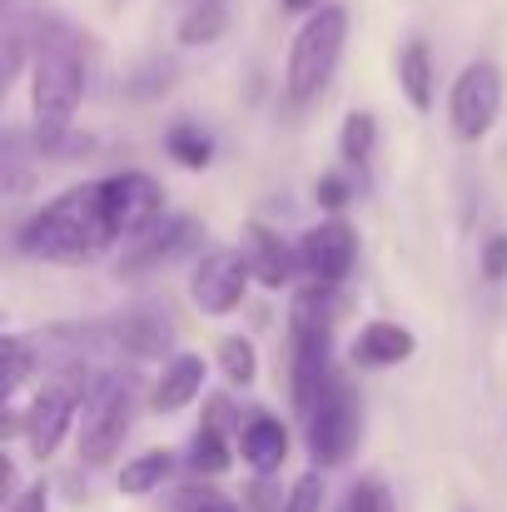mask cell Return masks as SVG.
Segmentation results:
<instances>
[{
  "label": "cell",
  "instance_id": "11",
  "mask_svg": "<svg viewBox=\"0 0 507 512\" xmlns=\"http://www.w3.org/2000/svg\"><path fill=\"white\" fill-rule=\"evenodd\" d=\"M70 423H75V393L70 388H45L30 403V413L15 423V433H25V443H30L35 458H50L60 448V438L70 433Z\"/></svg>",
  "mask_w": 507,
  "mask_h": 512
},
{
  "label": "cell",
  "instance_id": "25",
  "mask_svg": "<svg viewBox=\"0 0 507 512\" xmlns=\"http://www.w3.org/2000/svg\"><path fill=\"white\" fill-rule=\"evenodd\" d=\"M169 508L174 512H239L224 493H214V488H204V483H184V488H174Z\"/></svg>",
  "mask_w": 507,
  "mask_h": 512
},
{
  "label": "cell",
  "instance_id": "12",
  "mask_svg": "<svg viewBox=\"0 0 507 512\" xmlns=\"http://www.w3.org/2000/svg\"><path fill=\"white\" fill-rule=\"evenodd\" d=\"M204 358L199 353H174L165 363V373H160V383H155V393H150V403H155V413H179V408H189L194 398H199V388H204Z\"/></svg>",
  "mask_w": 507,
  "mask_h": 512
},
{
  "label": "cell",
  "instance_id": "10",
  "mask_svg": "<svg viewBox=\"0 0 507 512\" xmlns=\"http://www.w3.org/2000/svg\"><path fill=\"white\" fill-rule=\"evenodd\" d=\"M299 259L304 269L319 279V284H343L353 274V259H358V239L343 219H324L314 224L304 239H299Z\"/></svg>",
  "mask_w": 507,
  "mask_h": 512
},
{
  "label": "cell",
  "instance_id": "7",
  "mask_svg": "<svg viewBox=\"0 0 507 512\" xmlns=\"http://www.w3.org/2000/svg\"><path fill=\"white\" fill-rule=\"evenodd\" d=\"M304 418H309V458L319 468L348 463V453L358 448V398L348 393V383L334 378Z\"/></svg>",
  "mask_w": 507,
  "mask_h": 512
},
{
  "label": "cell",
  "instance_id": "6",
  "mask_svg": "<svg viewBox=\"0 0 507 512\" xmlns=\"http://www.w3.org/2000/svg\"><path fill=\"white\" fill-rule=\"evenodd\" d=\"M498 110H503V75L493 60H473L458 80H453V95H448V120H453V135L478 145L493 125H498Z\"/></svg>",
  "mask_w": 507,
  "mask_h": 512
},
{
  "label": "cell",
  "instance_id": "3",
  "mask_svg": "<svg viewBox=\"0 0 507 512\" xmlns=\"http://www.w3.org/2000/svg\"><path fill=\"white\" fill-rule=\"evenodd\" d=\"M334 284H309L294 309H289V339H294V403L309 413L319 403V393L334 383L329 373V339H334Z\"/></svg>",
  "mask_w": 507,
  "mask_h": 512
},
{
  "label": "cell",
  "instance_id": "31",
  "mask_svg": "<svg viewBox=\"0 0 507 512\" xmlns=\"http://www.w3.org/2000/svg\"><path fill=\"white\" fill-rule=\"evenodd\" d=\"M10 512H45V488L35 483L30 493H20V498H10Z\"/></svg>",
  "mask_w": 507,
  "mask_h": 512
},
{
  "label": "cell",
  "instance_id": "2",
  "mask_svg": "<svg viewBox=\"0 0 507 512\" xmlns=\"http://www.w3.org/2000/svg\"><path fill=\"white\" fill-rule=\"evenodd\" d=\"M85 95V60L65 35H50L35 50V155H85L90 140L70 130V115Z\"/></svg>",
  "mask_w": 507,
  "mask_h": 512
},
{
  "label": "cell",
  "instance_id": "14",
  "mask_svg": "<svg viewBox=\"0 0 507 512\" xmlns=\"http://www.w3.org/2000/svg\"><path fill=\"white\" fill-rule=\"evenodd\" d=\"M403 358H413V334H408L403 324L373 319V324L358 329V339H353V363H363V368H388V363H403Z\"/></svg>",
  "mask_w": 507,
  "mask_h": 512
},
{
  "label": "cell",
  "instance_id": "32",
  "mask_svg": "<svg viewBox=\"0 0 507 512\" xmlns=\"http://www.w3.org/2000/svg\"><path fill=\"white\" fill-rule=\"evenodd\" d=\"M324 0H284V10H294V15H314Z\"/></svg>",
  "mask_w": 507,
  "mask_h": 512
},
{
  "label": "cell",
  "instance_id": "1",
  "mask_svg": "<svg viewBox=\"0 0 507 512\" xmlns=\"http://www.w3.org/2000/svg\"><path fill=\"white\" fill-rule=\"evenodd\" d=\"M110 244H115V229H110V214L100 199V179L65 189L60 199H50L40 214H30L15 229V249L30 259H45V264H80Z\"/></svg>",
  "mask_w": 507,
  "mask_h": 512
},
{
  "label": "cell",
  "instance_id": "26",
  "mask_svg": "<svg viewBox=\"0 0 507 512\" xmlns=\"http://www.w3.org/2000/svg\"><path fill=\"white\" fill-rule=\"evenodd\" d=\"M343 512H393V498L378 478H358L343 498Z\"/></svg>",
  "mask_w": 507,
  "mask_h": 512
},
{
  "label": "cell",
  "instance_id": "16",
  "mask_svg": "<svg viewBox=\"0 0 507 512\" xmlns=\"http://www.w3.org/2000/svg\"><path fill=\"white\" fill-rule=\"evenodd\" d=\"M90 334H100L105 343H115V348H130V353H140V358H150V353H165L169 343V329L165 324H155V319H145V314H125V319H105V324H85Z\"/></svg>",
  "mask_w": 507,
  "mask_h": 512
},
{
  "label": "cell",
  "instance_id": "4",
  "mask_svg": "<svg viewBox=\"0 0 507 512\" xmlns=\"http://www.w3.org/2000/svg\"><path fill=\"white\" fill-rule=\"evenodd\" d=\"M343 40H348V10L343 5H319L299 25V35L289 45V70H284V90H289L294 105H309L329 90L338 55H343Z\"/></svg>",
  "mask_w": 507,
  "mask_h": 512
},
{
  "label": "cell",
  "instance_id": "24",
  "mask_svg": "<svg viewBox=\"0 0 507 512\" xmlns=\"http://www.w3.org/2000/svg\"><path fill=\"white\" fill-rule=\"evenodd\" d=\"M219 368H224L229 383L249 388V383L259 378V353H254V343L249 339H224L219 343Z\"/></svg>",
  "mask_w": 507,
  "mask_h": 512
},
{
  "label": "cell",
  "instance_id": "18",
  "mask_svg": "<svg viewBox=\"0 0 507 512\" xmlns=\"http://www.w3.org/2000/svg\"><path fill=\"white\" fill-rule=\"evenodd\" d=\"M219 413H224V408L214 403V418H209V423L194 433V443H189V468H194V473H204V478L229 468V438H224V423H219Z\"/></svg>",
  "mask_w": 507,
  "mask_h": 512
},
{
  "label": "cell",
  "instance_id": "22",
  "mask_svg": "<svg viewBox=\"0 0 507 512\" xmlns=\"http://www.w3.org/2000/svg\"><path fill=\"white\" fill-rule=\"evenodd\" d=\"M229 30V10L224 0H194L189 15L179 20V45H209Z\"/></svg>",
  "mask_w": 507,
  "mask_h": 512
},
{
  "label": "cell",
  "instance_id": "30",
  "mask_svg": "<svg viewBox=\"0 0 507 512\" xmlns=\"http://www.w3.org/2000/svg\"><path fill=\"white\" fill-rule=\"evenodd\" d=\"M507 274V239H493L488 244V279H503Z\"/></svg>",
  "mask_w": 507,
  "mask_h": 512
},
{
  "label": "cell",
  "instance_id": "20",
  "mask_svg": "<svg viewBox=\"0 0 507 512\" xmlns=\"http://www.w3.org/2000/svg\"><path fill=\"white\" fill-rule=\"evenodd\" d=\"M189 234H194V219H160L155 229H150V239L135 249V269H150V264H165L169 254H179L184 244H189Z\"/></svg>",
  "mask_w": 507,
  "mask_h": 512
},
{
  "label": "cell",
  "instance_id": "33",
  "mask_svg": "<svg viewBox=\"0 0 507 512\" xmlns=\"http://www.w3.org/2000/svg\"><path fill=\"white\" fill-rule=\"evenodd\" d=\"M458 512H473V508H458Z\"/></svg>",
  "mask_w": 507,
  "mask_h": 512
},
{
  "label": "cell",
  "instance_id": "21",
  "mask_svg": "<svg viewBox=\"0 0 507 512\" xmlns=\"http://www.w3.org/2000/svg\"><path fill=\"white\" fill-rule=\"evenodd\" d=\"M165 150L174 165H184V170H204L209 160H214V140L194 125V120H179V125H169L165 135Z\"/></svg>",
  "mask_w": 507,
  "mask_h": 512
},
{
  "label": "cell",
  "instance_id": "19",
  "mask_svg": "<svg viewBox=\"0 0 507 512\" xmlns=\"http://www.w3.org/2000/svg\"><path fill=\"white\" fill-rule=\"evenodd\" d=\"M174 473V453L169 448H150L130 463H120V493H155Z\"/></svg>",
  "mask_w": 507,
  "mask_h": 512
},
{
  "label": "cell",
  "instance_id": "9",
  "mask_svg": "<svg viewBox=\"0 0 507 512\" xmlns=\"http://www.w3.org/2000/svg\"><path fill=\"white\" fill-rule=\"evenodd\" d=\"M100 199H105V214H110L115 239L120 234H150L160 224V214H165V189L140 170L100 179Z\"/></svg>",
  "mask_w": 507,
  "mask_h": 512
},
{
  "label": "cell",
  "instance_id": "23",
  "mask_svg": "<svg viewBox=\"0 0 507 512\" xmlns=\"http://www.w3.org/2000/svg\"><path fill=\"white\" fill-rule=\"evenodd\" d=\"M338 145H343V160L363 165V160L373 155V145H378V120H373L368 110H353V115L343 120V135H338Z\"/></svg>",
  "mask_w": 507,
  "mask_h": 512
},
{
  "label": "cell",
  "instance_id": "15",
  "mask_svg": "<svg viewBox=\"0 0 507 512\" xmlns=\"http://www.w3.org/2000/svg\"><path fill=\"white\" fill-rule=\"evenodd\" d=\"M249 264H254V279H259V284H269V289L289 284V279H294V269H304L299 249H289V244H284L274 229H264V224H254V229H249Z\"/></svg>",
  "mask_w": 507,
  "mask_h": 512
},
{
  "label": "cell",
  "instance_id": "27",
  "mask_svg": "<svg viewBox=\"0 0 507 512\" xmlns=\"http://www.w3.org/2000/svg\"><path fill=\"white\" fill-rule=\"evenodd\" d=\"M319 508H324V478L314 468V473H299L294 478V488H289V498H284L279 512H319Z\"/></svg>",
  "mask_w": 507,
  "mask_h": 512
},
{
  "label": "cell",
  "instance_id": "13",
  "mask_svg": "<svg viewBox=\"0 0 507 512\" xmlns=\"http://www.w3.org/2000/svg\"><path fill=\"white\" fill-rule=\"evenodd\" d=\"M239 453L254 473H279V463L289 458V428L269 413H254L239 433Z\"/></svg>",
  "mask_w": 507,
  "mask_h": 512
},
{
  "label": "cell",
  "instance_id": "29",
  "mask_svg": "<svg viewBox=\"0 0 507 512\" xmlns=\"http://www.w3.org/2000/svg\"><path fill=\"white\" fill-rule=\"evenodd\" d=\"M319 204H329V209H343V199H348V189H343V179L338 174H329V179H319Z\"/></svg>",
  "mask_w": 507,
  "mask_h": 512
},
{
  "label": "cell",
  "instance_id": "8",
  "mask_svg": "<svg viewBox=\"0 0 507 512\" xmlns=\"http://www.w3.org/2000/svg\"><path fill=\"white\" fill-rule=\"evenodd\" d=\"M249 279H254V264H249L244 249H209V254L194 264V274H189V299H194L204 314L224 319V314H234V309L244 304Z\"/></svg>",
  "mask_w": 507,
  "mask_h": 512
},
{
  "label": "cell",
  "instance_id": "5",
  "mask_svg": "<svg viewBox=\"0 0 507 512\" xmlns=\"http://www.w3.org/2000/svg\"><path fill=\"white\" fill-rule=\"evenodd\" d=\"M130 418H135V378H105L80 418V458L85 463H110L130 433Z\"/></svg>",
  "mask_w": 507,
  "mask_h": 512
},
{
  "label": "cell",
  "instance_id": "17",
  "mask_svg": "<svg viewBox=\"0 0 507 512\" xmlns=\"http://www.w3.org/2000/svg\"><path fill=\"white\" fill-rule=\"evenodd\" d=\"M398 85L413 110H433V50L428 40H408L398 55Z\"/></svg>",
  "mask_w": 507,
  "mask_h": 512
},
{
  "label": "cell",
  "instance_id": "28",
  "mask_svg": "<svg viewBox=\"0 0 507 512\" xmlns=\"http://www.w3.org/2000/svg\"><path fill=\"white\" fill-rule=\"evenodd\" d=\"M30 373V353H25V339H5V393H15Z\"/></svg>",
  "mask_w": 507,
  "mask_h": 512
}]
</instances>
